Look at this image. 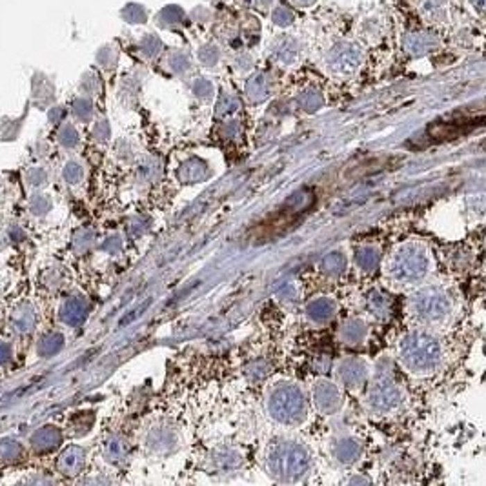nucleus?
I'll return each instance as SVG.
<instances>
[{"label": "nucleus", "mask_w": 486, "mask_h": 486, "mask_svg": "<svg viewBox=\"0 0 486 486\" xmlns=\"http://www.w3.org/2000/svg\"><path fill=\"white\" fill-rule=\"evenodd\" d=\"M395 279L412 280L424 271V262L421 255H414V251H401L397 253L392 265Z\"/></svg>", "instance_id": "nucleus-4"}, {"label": "nucleus", "mask_w": 486, "mask_h": 486, "mask_svg": "<svg viewBox=\"0 0 486 486\" xmlns=\"http://www.w3.org/2000/svg\"><path fill=\"white\" fill-rule=\"evenodd\" d=\"M26 459H29L28 444L13 437L0 439V464H20Z\"/></svg>", "instance_id": "nucleus-6"}, {"label": "nucleus", "mask_w": 486, "mask_h": 486, "mask_svg": "<svg viewBox=\"0 0 486 486\" xmlns=\"http://www.w3.org/2000/svg\"><path fill=\"white\" fill-rule=\"evenodd\" d=\"M6 294H4V284H2V277H0V308H2V304H4L6 301Z\"/></svg>", "instance_id": "nucleus-7"}, {"label": "nucleus", "mask_w": 486, "mask_h": 486, "mask_svg": "<svg viewBox=\"0 0 486 486\" xmlns=\"http://www.w3.org/2000/svg\"><path fill=\"white\" fill-rule=\"evenodd\" d=\"M60 439H62V435H60L58 428H55V426H42V428L31 433L28 443H26L29 450V458L35 455V453H39V455L44 453L46 455V453H49L57 446H60Z\"/></svg>", "instance_id": "nucleus-3"}, {"label": "nucleus", "mask_w": 486, "mask_h": 486, "mask_svg": "<svg viewBox=\"0 0 486 486\" xmlns=\"http://www.w3.org/2000/svg\"><path fill=\"white\" fill-rule=\"evenodd\" d=\"M405 359H408L412 368H430L437 359L435 353V344L432 339L424 337V335H415V337L408 339V344L405 348Z\"/></svg>", "instance_id": "nucleus-2"}, {"label": "nucleus", "mask_w": 486, "mask_h": 486, "mask_svg": "<svg viewBox=\"0 0 486 486\" xmlns=\"http://www.w3.org/2000/svg\"><path fill=\"white\" fill-rule=\"evenodd\" d=\"M39 323L40 312L35 304V295H31L29 292L19 294L10 301H4L2 308H0L2 332L17 344L22 357L33 344Z\"/></svg>", "instance_id": "nucleus-1"}, {"label": "nucleus", "mask_w": 486, "mask_h": 486, "mask_svg": "<svg viewBox=\"0 0 486 486\" xmlns=\"http://www.w3.org/2000/svg\"><path fill=\"white\" fill-rule=\"evenodd\" d=\"M417 313L424 321H439L448 313V301L444 295L435 294V292H424L419 295Z\"/></svg>", "instance_id": "nucleus-5"}]
</instances>
